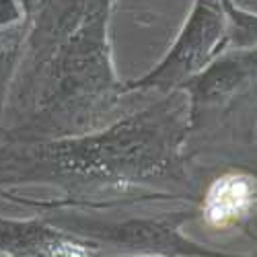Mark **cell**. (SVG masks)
<instances>
[{
	"label": "cell",
	"instance_id": "1",
	"mask_svg": "<svg viewBox=\"0 0 257 257\" xmlns=\"http://www.w3.org/2000/svg\"><path fill=\"white\" fill-rule=\"evenodd\" d=\"M220 189V187H218ZM247 200V191L241 183H226L222 189H220V194L218 196H212V202H216L218 206L214 208V216H218V218H226V216H232V212L234 210H239V206Z\"/></svg>",
	"mask_w": 257,
	"mask_h": 257
}]
</instances>
